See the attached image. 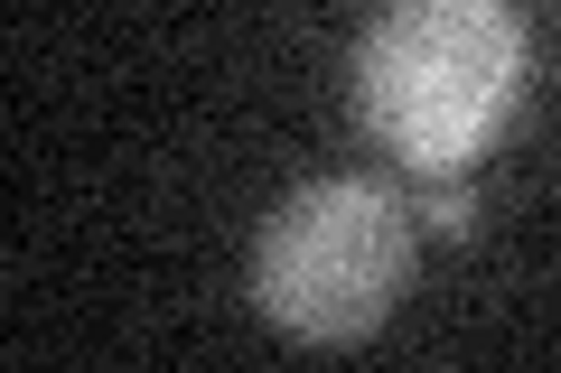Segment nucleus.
<instances>
[{
	"label": "nucleus",
	"mask_w": 561,
	"mask_h": 373,
	"mask_svg": "<svg viewBox=\"0 0 561 373\" xmlns=\"http://www.w3.org/2000/svg\"><path fill=\"white\" fill-rule=\"evenodd\" d=\"M524 94L515 0H383L356 38V113L402 168H468Z\"/></svg>",
	"instance_id": "1"
},
{
	"label": "nucleus",
	"mask_w": 561,
	"mask_h": 373,
	"mask_svg": "<svg viewBox=\"0 0 561 373\" xmlns=\"http://www.w3.org/2000/svg\"><path fill=\"white\" fill-rule=\"evenodd\" d=\"M412 271V215L383 177H309L253 234V308L290 346H356Z\"/></svg>",
	"instance_id": "2"
},
{
	"label": "nucleus",
	"mask_w": 561,
	"mask_h": 373,
	"mask_svg": "<svg viewBox=\"0 0 561 373\" xmlns=\"http://www.w3.org/2000/svg\"><path fill=\"white\" fill-rule=\"evenodd\" d=\"M421 224H431V234H449V243L468 234V177H459V168H440L431 187H421Z\"/></svg>",
	"instance_id": "3"
}]
</instances>
